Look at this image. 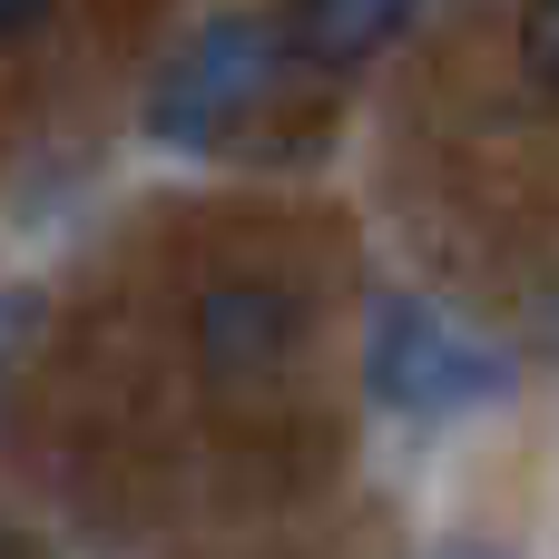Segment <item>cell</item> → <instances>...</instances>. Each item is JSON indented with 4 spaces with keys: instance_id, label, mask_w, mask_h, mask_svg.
I'll list each match as a JSON object with an SVG mask.
<instances>
[{
    "instance_id": "obj_1",
    "label": "cell",
    "mask_w": 559,
    "mask_h": 559,
    "mask_svg": "<svg viewBox=\"0 0 559 559\" xmlns=\"http://www.w3.org/2000/svg\"><path fill=\"white\" fill-rule=\"evenodd\" d=\"M511 393V364L491 344H472L452 314L432 305H383L373 314V403L413 413V423H452Z\"/></svg>"
},
{
    "instance_id": "obj_2",
    "label": "cell",
    "mask_w": 559,
    "mask_h": 559,
    "mask_svg": "<svg viewBox=\"0 0 559 559\" xmlns=\"http://www.w3.org/2000/svg\"><path fill=\"white\" fill-rule=\"evenodd\" d=\"M265 79H275V29H265V20H206V29L167 59V79H157V98H147V138L177 147V157H197V147H216V138L265 98Z\"/></svg>"
},
{
    "instance_id": "obj_3",
    "label": "cell",
    "mask_w": 559,
    "mask_h": 559,
    "mask_svg": "<svg viewBox=\"0 0 559 559\" xmlns=\"http://www.w3.org/2000/svg\"><path fill=\"white\" fill-rule=\"evenodd\" d=\"M295 334H305V305H295L285 285H216V295L197 305V354H206L216 373H265Z\"/></svg>"
},
{
    "instance_id": "obj_4",
    "label": "cell",
    "mask_w": 559,
    "mask_h": 559,
    "mask_svg": "<svg viewBox=\"0 0 559 559\" xmlns=\"http://www.w3.org/2000/svg\"><path fill=\"white\" fill-rule=\"evenodd\" d=\"M403 29H413V10H393V0H314V10L285 20V39H295L314 69H354V59H373L383 39H403Z\"/></svg>"
},
{
    "instance_id": "obj_5",
    "label": "cell",
    "mask_w": 559,
    "mask_h": 559,
    "mask_svg": "<svg viewBox=\"0 0 559 559\" xmlns=\"http://www.w3.org/2000/svg\"><path fill=\"white\" fill-rule=\"evenodd\" d=\"M531 69L559 88V10H531Z\"/></svg>"
},
{
    "instance_id": "obj_6",
    "label": "cell",
    "mask_w": 559,
    "mask_h": 559,
    "mask_svg": "<svg viewBox=\"0 0 559 559\" xmlns=\"http://www.w3.org/2000/svg\"><path fill=\"white\" fill-rule=\"evenodd\" d=\"M29 29H39V10H29V0H20V10H0V39H29Z\"/></svg>"
},
{
    "instance_id": "obj_7",
    "label": "cell",
    "mask_w": 559,
    "mask_h": 559,
    "mask_svg": "<svg viewBox=\"0 0 559 559\" xmlns=\"http://www.w3.org/2000/svg\"><path fill=\"white\" fill-rule=\"evenodd\" d=\"M442 559H501V550H442Z\"/></svg>"
},
{
    "instance_id": "obj_8",
    "label": "cell",
    "mask_w": 559,
    "mask_h": 559,
    "mask_svg": "<svg viewBox=\"0 0 559 559\" xmlns=\"http://www.w3.org/2000/svg\"><path fill=\"white\" fill-rule=\"evenodd\" d=\"M0 559H10V540H0Z\"/></svg>"
}]
</instances>
